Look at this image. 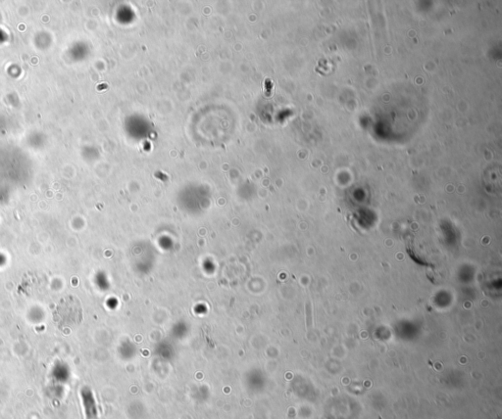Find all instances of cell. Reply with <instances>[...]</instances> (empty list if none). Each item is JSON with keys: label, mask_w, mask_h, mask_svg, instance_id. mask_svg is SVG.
Listing matches in <instances>:
<instances>
[{"label": "cell", "mask_w": 502, "mask_h": 419, "mask_svg": "<svg viewBox=\"0 0 502 419\" xmlns=\"http://www.w3.org/2000/svg\"><path fill=\"white\" fill-rule=\"evenodd\" d=\"M82 318L80 302L73 296L60 300L53 313V321L60 329L73 328L81 323Z\"/></svg>", "instance_id": "obj_1"}]
</instances>
